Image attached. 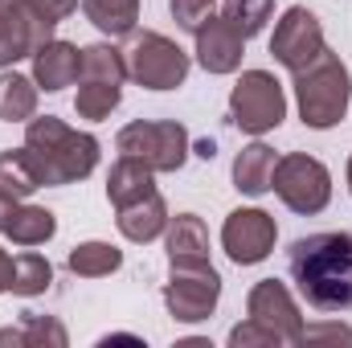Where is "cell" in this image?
Segmentation results:
<instances>
[{"mask_svg": "<svg viewBox=\"0 0 352 348\" xmlns=\"http://www.w3.org/2000/svg\"><path fill=\"white\" fill-rule=\"evenodd\" d=\"M287 270L316 312H352V234H307L291 246Z\"/></svg>", "mask_w": 352, "mask_h": 348, "instance_id": "obj_1", "label": "cell"}, {"mask_svg": "<svg viewBox=\"0 0 352 348\" xmlns=\"http://www.w3.org/2000/svg\"><path fill=\"white\" fill-rule=\"evenodd\" d=\"M25 148L33 152L45 184H74L94 173L98 164V140L87 131L66 127L58 115H41L25 131Z\"/></svg>", "mask_w": 352, "mask_h": 348, "instance_id": "obj_2", "label": "cell"}, {"mask_svg": "<svg viewBox=\"0 0 352 348\" xmlns=\"http://www.w3.org/2000/svg\"><path fill=\"white\" fill-rule=\"evenodd\" d=\"M295 94H299V115H303L307 127H316V131L336 127L349 115V98H352L349 66L324 45L320 58L295 74Z\"/></svg>", "mask_w": 352, "mask_h": 348, "instance_id": "obj_3", "label": "cell"}, {"mask_svg": "<svg viewBox=\"0 0 352 348\" xmlns=\"http://www.w3.org/2000/svg\"><path fill=\"white\" fill-rule=\"evenodd\" d=\"M127 74L148 90H173L188 78V54L164 33H135L123 50Z\"/></svg>", "mask_w": 352, "mask_h": 348, "instance_id": "obj_4", "label": "cell"}, {"mask_svg": "<svg viewBox=\"0 0 352 348\" xmlns=\"http://www.w3.org/2000/svg\"><path fill=\"white\" fill-rule=\"evenodd\" d=\"M119 152L148 164L152 173H176L188 156V131L173 119H160V123L140 119L119 131Z\"/></svg>", "mask_w": 352, "mask_h": 348, "instance_id": "obj_5", "label": "cell"}, {"mask_svg": "<svg viewBox=\"0 0 352 348\" xmlns=\"http://www.w3.org/2000/svg\"><path fill=\"white\" fill-rule=\"evenodd\" d=\"M270 188L283 197L287 209L295 213H320L328 201H332V176L328 168L316 160V156H303V152H291L274 164V176H270Z\"/></svg>", "mask_w": 352, "mask_h": 348, "instance_id": "obj_6", "label": "cell"}, {"mask_svg": "<svg viewBox=\"0 0 352 348\" xmlns=\"http://www.w3.org/2000/svg\"><path fill=\"white\" fill-rule=\"evenodd\" d=\"M230 115L250 135H263L270 127H278L287 115V94L278 87V78L266 70H246L230 94Z\"/></svg>", "mask_w": 352, "mask_h": 348, "instance_id": "obj_7", "label": "cell"}, {"mask_svg": "<svg viewBox=\"0 0 352 348\" xmlns=\"http://www.w3.org/2000/svg\"><path fill=\"white\" fill-rule=\"evenodd\" d=\"M221 279L209 262H173V283L164 287V303L176 320L197 324L217 307Z\"/></svg>", "mask_w": 352, "mask_h": 348, "instance_id": "obj_8", "label": "cell"}, {"mask_svg": "<svg viewBox=\"0 0 352 348\" xmlns=\"http://www.w3.org/2000/svg\"><path fill=\"white\" fill-rule=\"evenodd\" d=\"M320 50H324V29H320L316 12H307V8H299V4L287 8L283 21L274 25V37H270L274 62H283L291 74H299L303 66H311V62L320 58Z\"/></svg>", "mask_w": 352, "mask_h": 348, "instance_id": "obj_9", "label": "cell"}, {"mask_svg": "<svg viewBox=\"0 0 352 348\" xmlns=\"http://www.w3.org/2000/svg\"><path fill=\"white\" fill-rule=\"evenodd\" d=\"M221 246L238 266H254L274 250V217L263 209H234L221 230Z\"/></svg>", "mask_w": 352, "mask_h": 348, "instance_id": "obj_10", "label": "cell"}, {"mask_svg": "<svg viewBox=\"0 0 352 348\" xmlns=\"http://www.w3.org/2000/svg\"><path fill=\"white\" fill-rule=\"evenodd\" d=\"M250 320L263 324L266 332H274L278 340H299V332H303L299 328V312H295L287 287L274 283V279H263L250 291Z\"/></svg>", "mask_w": 352, "mask_h": 348, "instance_id": "obj_11", "label": "cell"}, {"mask_svg": "<svg viewBox=\"0 0 352 348\" xmlns=\"http://www.w3.org/2000/svg\"><path fill=\"white\" fill-rule=\"evenodd\" d=\"M192 37H197V62H201L209 74H234V70L242 66V45H246V37H238L226 17H209Z\"/></svg>", "mask_w": 352, "mask_h": 348, "instance_id": "obj_12", "label": "cell"}, {"mask_svg": "<svg viewBox=\"0 0 352 348\" xmlns=\"http://www.w3.org/2000/svg\"><path fill=\"white\" fill-rule=\"evenodd\" d=\"M37 45H45V33L29 17L25 0H0V66L33 58Z\"/></svg>", "mask_w": 352, "mask_h": 348, "instance_id": "obj_13", "label": "cell"}, {"mask_svg": "<svg viewBox=\"0 0 352 348\" xmlns=\"http://www.w3.org/2000/svg\"><path fill=\"white\" fill-rule=\"evenodd\" d=\"M78 66H82V50L70 41H45L33 50V83L41 90H62L78 83Z\"/></svg>", "mask_w": 352, "mask_h": 348, "instance_id": "obj_14", "label": "cell"}, {"mask_svg": "<svg viewBox=\"0 0 352 348\" xmlns=\"http://www.w3.org/2000/svg\"><path fill=\"white\" fill-rule=\"evenodd\" d=\"M164 221H168V209H164L160 193H148V197H140V201L119 205V230H123V238H131V242H152V238H160V234H164Z\"/></svg>", "mask_w": 352, "mask_h": 348, "instance_id": "obj_15", "label": "cell"}, {"mask_svg": "<svg viewBox=\"0 0 352 348\" xmlns=\"http://www.w3.org/2000/svg\"><path fill=\"white\" fill-rule=\"evenodd\" d=\"M45 184V176L37 168L33 152L29 148H16V152H0V197L8 201H25L29 193H37Z\"/></svg>", "mask_w": 352, "mask_h": 348, "instance_id": "obj_16", "label": "cell"}, {"mask_svg": "<svg viewBox=\"0 0 352 348\" xmlns=\"http://www.w3.org/2000/svg\"><path fill=\"white\" fill-rule=\"evenodd\" d=\"M274 152L266 148V144H250V148H242L238 152V160H234V184H238V193H246V197H263L266 188H270V176H274Z\"/></svg>", "mask_w": 352, "mask_h": 348, "instance_id": "obj_17", "label": "cell"}, {"mask_svg": "<svg viewBox=\"0 0 352 348\" xmlns=\"http://www.w3.org/2000/svg\"><path fill=\"white\" fill-rule=\"evenodd\" d=\"M82 12H87V21L98 33H107V37H127V33H135L140 0H82Z\"/></svg>", "mask_w": 352, "mask_h": 348, "instance_id": "obj_18", "label": "cell"}, {"mask_svg": "<svg viewBox=\"0 0 352 348\" xmlns=\"http://www.w3.org/2000/svg\"><path fill=\"white\" fill-rule=\"evenodd\" d=\"M54 230H58V221H54L50 209L21 205V201L12 205V213H8V221H4V234H8L16 246H41V242L54 238Z\"/></svg>", "mask_w": 352, "mask_h": 348, "instance_id": "obj_19", "label": "cell"}, {"mask_svg": "<svg viewBox=\"0 0 352 348\" xmlns=\"http://www.w3.org/2000/svg\"><path fill=\"white\" fill-rule=\"evenodd\" d=\"M148 193H156V184H152V168H148V164H140V160L123 156V160L111 168L107 197H111V205H115V209H119V205H127V201H140V197H148Z\"/></svg>", "mask_w": 352, "mask_h": 348, "instance_id": "obj_20", "label": "cell"}, {"mask_svg": "<svg viewBox=\"0 0 352 348\" xmlns=\"http://www.w3.org/2000/svg\"><path fill=\"white\" fill-rule=\"evenodd\" d=\"M168 259L173 262H209V234L197 213H180L168 234Z\"/></svg>", "mask_w": 352, "mask_h": 348, "instance_id": "obj_21", "label": "cell"}, {"mask_svg": "<svg viewBox=\"0 0 352 348\" xmlns=\"http://www.w3.org/2000/svg\"><path fill=\"white\" fill-rule=\"evenodd\" d=\"M37 111V83H29L25 74H0V119L21 123L33 119Z\"/></svg>", "mask_w": 352, "mask_h": 348, "instance_id": "obj_22", "label": "cell"}, {"mask_svg": "<svg viewBox=\"0 0 352 348\" xmlns=\"http://www.w3.org/2000/svg\"><path fill=\"white\" fill-rule=\"evenodd\" d=\"M78 98H74V111L82 119H107L119 98H123V83H98V78H78Z\"/></svg>", "mask_w": 352, "mask_h": 348, "instance_id": "obj_23", "label": "cell"}, {"mask_svg": "<svg viewBox=\"0 0 352 348\" xmlns=\"http://www.w3.org/2000/svg\"><path fill=\"white\" fill-rule=\"evenodd\" d=\"M270 12H274V0H226L221 4V17L230 21V29L238 33V37H254V33H263L266 21H270Z\"/></svg>", "mask_w": 352, "mask_h": 348, "instance_id": "obj_24", "label": "cell"}, {"mask_svg": "<svg viewBox=\"0 0 352 348\" xmlns=\"http://www.w3.org/2000/svg\"><path fill=\"white\" fill-rule=\"evenodd\" d=\"M50 279H54V266L45 262V254L25 250L12 259V291L16 295H41L50 287Z\"/></svg>", "mask_w": 352, "mask_h": 348, "instance_id": "obj_25", "label": "cell"}, {"mask_svg": "<svg viewBox=\"0 0 352 348\" xmlns=\"http://www.w3.org/2000/svg\"><path fill=\"white\" fill-rule=\"evenodd\" d=\"M123 266V254L115 250V246H107V242H87V246H78L74 254H70V270L74 274H111V270H119Z\"/></svg>", "mask_w": 352, "mask_h": 348, "instance_id": "obj_26", "label": "cell"}, {"mask_svg": "<svg viewBox=\"0 0 352 348\" xmlns=\"http://www.w3.org/2000/svg\"><path fill=\"white\" fill-rule=\"evenodd\" d=\"M25 8H29V17L37 21V29L45 33V41H50L54 25H62V21L78 8V0H25Z\"/></svg>", "mask_w": 352, "mask_h": 348, "instance_id": "obj_27", "label": "cell"}, {"mask_svg": "<svg viewBox=\"0 0 352 348\" xmlns=\"http://www.w3.org/2000/svg\"><path fill=\"white\" fill-rule=\"evenodd\" d=\"M213 4L217 0H173V17L180 29H188V33H197L209 17H213Z\"/></svg>", "mask_w": 352, "mask_h": 348, "instance_id": "obj_28", "label": "cell"}, {"mask_svg": "<svg viewBox=\"0 0 352 348\" xmlns=\"http://www.w3.org/2000/svg\"><path fill=\"white\" fill-rule=\"evenodd\" d=\"M8 340H54V345H66V332L58 328V324H45V320H25V328L21 332H0V345H8Z\"/></svg>", "mask_w": 352, "mask_h": 348, "instance_id": "obj_29", "label": "cell"}, {"mask_svg": "<svg viewBox=\"0 0 352 348\" xmlns=\"http://www.w3.org/2000/svg\"><path fill=\"white\" fill-rule=\"evenodd\" d=\"M0 291H12V259L0 250Z\"/></svg>", "mask_w": 352, "mask_h": 348, "instance_id": "obj_30", "label": "cell"}, {"mask_svg": "<svg viewBox=\"0 0 352 348\" xmlns=\"http://www.w3.org/2000/svg\"><path fill=\"white\" fill-rule=\"evenodd\" d=\"M197 156H205V160H213V156H217V148H213V140H205V144H197Z\"/></svg>", "mask_w": 352, "mask_h": 348, "instance_id": "obj_31", "label": "cell"}, {"mask_svg": "<svg viewBox=\"0 0 352 348\" xmlns=\"http://www.w3.org/2000/svg\"><path fill=\"white\" fill-rule=\"evenodd\" d=\"M12 205H16V201H8V197H0V230H4V221H8V213H12Z\"/></svg>", "mask_w": 352, "mask_h": 348, "instance_id": "obj_32", "label": "cell"}, {"mask_svg": "<svg viewBox=\"0 0 352 348\" xmlns=\"http://www.w3.org/2000/svg\"><path fill=\"white\" fill-rule=\"evenodd\" d=\"M349 193H352V160H349Z\"/></svg>", "mask_w": 352, "mask_h": 348, "instance_id": "obj_33", "label": "cell"}]
</instances>
